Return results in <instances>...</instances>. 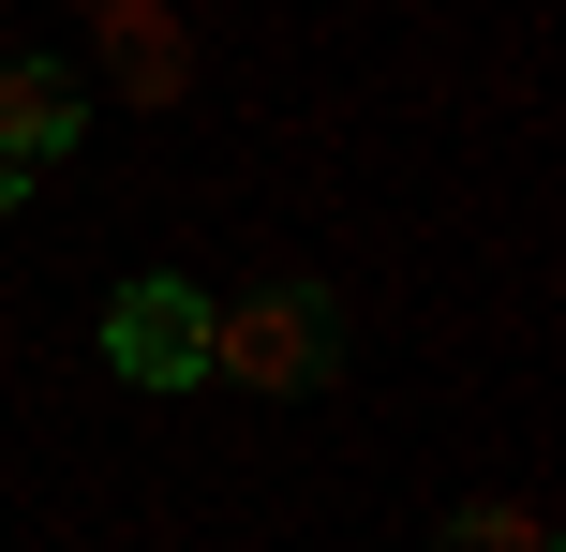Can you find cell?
Masks as SVG:
<instances>
[{
    "label": "cell",
    "mask_w": 566,
    "mask_h": 552,
    "mask_svg": "<svg viewBox=\"0 0 566 552\" xmlns=\"http://www.w3.org/2000/svg\"><path fill=\"white\" fill-rule=\"evenodd\" d=\"M209 374H239L254 404L328 388V374H343V299H328V284H254L239 314H209Z\"/></svg>",
    "instance_id": "cell-1"
},
{
    "label": "cell",
    "mask_w": 566,
    "mask_h": 552,
    "mask_svg": "<svg viewBox=\"0 0 566 552\" xmlns=\"http://www.w3.org/2000/svg\"><path fill=\"white\" fill-rule=\"evenodd\" d=\"M209 314H224V299L179 284V269L119 284V299H105V358H119V388H209Z\"/></svg>",
    "instance_id": "cell-2"
},
{
    "label": "cell",
    "mask_w": 566,
    "mask_h": 552,
    "mask_svg": "<svg viewBox=\"0 0 566 552\" xmlns=\"http://www.w3.org/2000/svg\"><path fill=\"white\" fill-rule=\"evenodd\" d=\"M90 60H105L119 105H179V90H195V30H179L165 0H105V15H90Z\"/></svg>",
    "instance_id": "cell-3"
},
{
    "label": "cell",
    "mask_w": 566,
    "mask_h": 552,
    "mask_svg": "<svg viewBox=\"0 0 566 552\" xmlns=\"http://www.w3.org/2000/svg\"><path fill=\"white\" fill-rule=\"evenodd\" d=\"M90 135V90L75 75H60V60H0V165H60V149H75Z\"/></svg>",
    "instance_id": "cell-4"
},
{
    "label": "cell",
    "mask_w": 566,
    "mask_h": 552,
    "mask_svg": "<svg viewBox=\"0 0 566 552\" xmlns=\"http://www.w3.org/2000/svg\"><path fill=\"white\" fill-rule=\"evenodd\" d=\"M432 552H566V538H552L537 493H478V508H448V538H432Z\"/></svg>",
    "instance_id": "cell-5"
},
{
    "label": "cell",
    "mask_w": 566,
    "mask_h": 552,
    "mask_svg": "<svg viewBox=\"0 0 566 552\" xmlns=\"http://www.w3.org/2000/svg\"><path fill=\"white\" fill-rule=\"evenodd\" d=\"M15 195H30V179H15V165H0V209H15Z\"/></svg>",
    "instance_id": "cell-6"
}]
</instances>
